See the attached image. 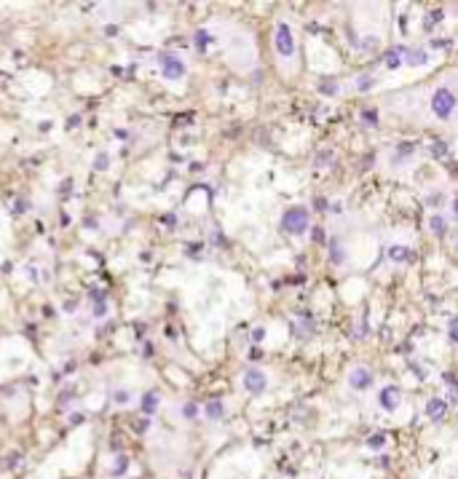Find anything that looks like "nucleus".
Returning a JSON list of instances; mask_svg holds the SVG:
<instances>
[{
	"label": "nucleus",
	"mask_w": 458,
	"mask_h": 479,
	"mask_svg": "<svg viewBox=\"0 0 458 479\" xmlns=\"http://www.w3.org/2000/svg\"><path fill=\"white\" fill-rule=\"evenodd\" d=\"M282 228L287 233H292V236L306 233V228H308V209H306V206H292V209H287L284 217H282Z\"/></svg>",
	"instance_id": "1"
},
{
	"label": "nucleus",
	"mask_w": 458,
	"mask_h": 479,
	"mask_svg": "<svg viewBox=\"0 0 458 479\" xmlns=\"http://www.w3.org/2000/svg\"><path fill=\"white\" fill-rule=\"evenodd\" d=\"M274 43H276L279 56H284V59H289V56L295 54V37H292V30H289V24H287V22H279Z\"/></svg>",
	"instance_id": "2"
},
{
	"label": "nucleus",
	"mask_w": 458,
	"mask_h": 479,
	"mask_svg": "<svg viewBox=\"0 0 458 479\" xmlns=\"http://www.w3.org/2000/svg\"><path fill=\"white\" fill-rule=\"evenodd\" d=\"M453 107H455V97H453V91H450V89H437V91H434V97H432V110H434V115H439V118H450Z\"/></svg>",
	"instance_id": "3"
},
{
	"label": "nucleus",
	"mask_w": 458,
	"mask_h": 479,
	"mask_svg": "<svg viewBox=\"0 0 458 479\" xmlns=\"http://www.w3.org/2000/svg\"><path fill=\"white\" fill-rule=\"evenodd\" d=\"M161 72H164V78H169V81H180L185 75V62L177 54H164L161 56Z\"/></svg>",
	"instance_id": "4"
},
{
	"label": "nucleus",
	"mask_w": 458,
	"mask_h": 479,
	"mask_svg": "<svg viewBox=\"0 0 458 479\" xmlns=\"http://www.w3.org/2000/svg\"><path fill=\"white\" fill-rule=\"evenodd\" d=\"M268 386V378H265V372L263 370H257V367H249L244 372V388L249 393H263Z\"/></svg>",
	"instance_id": "5"
},
{
	"label": "nucleus",
	"mask_w": 458,
	"mask_h": 479,
	"mask_svg": "<svg viewBox=\"0 0 458 479\" xmlns=\"http://www.w3.org/2000/svg\"><path fill=\"white\" fill-rule=\"evenodd\" d=\"M349 383H351V388L364 391V388L372 386V372H370L367 367H354L351 375H349Z\"/></svg>",
	"instance_id": "6"
},
{
	"label": "nucleus",
	"mask_w": 458,
	"mask_h": 479,
	"mask_svg": "<svg viewBox=\"0 0 458 479\" xmlns=\"http://www.w3.org/2000/svg\"><path fill=\"white\" fill-rule=\"evenodd\" d=\"M378 402H380V407L386 410V412H394V410L399 407V388H397V386H386V388H380Z\"/></svg>",
	"instance_id": "7"
},
{
	"label": "nucleus",
	"mask_w": 458,
	"mask_h": 479,
	"mask_svg": "<svg viewBox=\"0 0 458 479\" xmlns=\"http://www.w3.org/2000/svg\"><path fill=\"white\" fill-rule=\"evenodd\" d=\"M445 410H447L445 399H429L426 402V415L432 418V420H439V418L445 415Z\"/></svg>",
	"instance_id": "8"
},
{
	"label": "nucleus",
	"mask_w": 458,
	"mask_h": 479,
	"mask_svg": "<svg viewBox=\"0 0 458 479\" xmlns=\"http://www.w3.org/2000/svg\"><path fill=\"white\" fill-rule=\"evenodd\" d=\"M429 228H432L434 236H445V230H447V222L445 217H439V214H434L432 220H429Z\"/></svg>",
	"instance_id": "9"
},
{
	"label": "nucleus",
	"mask_w": 458,
	"mask_h": 479,
	"mask_svg": "<svg viewBox=\"0 0 458 479\" xmlns=\"http://www.w3.org/2000/svg\"><path fill=\"white\" fill-rule=\"evenodd\" d=\"M426 62H429L426 51H421V49H413V51H407V64H426Z\"/></svg>",
	"instance_id": "10"
},
{
	"label": "nucleus",
	"mask_w": 458,
	"mask_h": 479,
	"mask_svg": "<svg viewBox=\"0 0 458 479\" xmlns=\"http://www.w3.org/2000/svg\"><path fill=\"white\" fill-rule=\"evenodd\" d=\"M389 257H391V260H397V262H405V260L410 257V252H407V247H391Z\"/></svg>",
	"instance_id": "11"
},
{
	"label": "nucleus",
	"mask_w": 458,
	"mask_h": 479,
	"mask_svg": "<svg viewBox=\"0 0 458 479\" xmlns=\"http://www.w3.org/2000/svg\"><path fill=\"white\" fill-rule=\"evenodd\" d=\"M402 51H405V49H397V51L389 54V59H386V67H389V70H394V67H399V64H402V59H399Z\"/></svg>",
	"instance_id": "12"
},
{
	"label": "nucleus",
	"mask_w": 458,
	"mask_h": 479,
	"mask_svg": "<svg viewBox=\"0 0 458 479\" xmlns=\"http://www.w3.org/2000/svg\"><path fill=\"white\" fill-rule=\"evenodd\" d=\"M383 445H386V436H383V434H372V436L367 439V447H370V450H380Z\"/></svg>",
	"instance_id": "13"
},
{
	"label": "nucleus",
	"mask_w": 458,
	"mask_h": 479,
	"mask_svg": "<svg viewBox=\"0 0 458 479\" xmlns=\"http://www.w3.org/2000/svg\"><path fill=\"white\" fill-rule=\"evenodd\" d=\"M447 335H450V340L458 343V316L450 318V327H447Z\"/></svg>",
	"instance_id": "14"
},
{
	"label": "nucleus",
	"mask_w": 458,
	"mask_h": 479,
	"mask_svg": "<svg viewBox=\"0 0 458 479\" xmlns=\"http://www.w3.org/2000/svg\"><path fill=\"white\" fill-rule=\"evenodd\" d=\"M362 118H364V124H367V126H378V112L364 110V112H362Z\"/></svg>",
	"instance_id": "15"
},
{
	"label": "nucleus",
	"mask_w": 458,
	"mask_h": 479,
	"mask_svg": "<svg viewBox=\"0 0 458 479\" xmlns=\"http://www.w3.org/2000/svg\"><path fill=\"white\" fill-rule=\"evenodd\" d=\"M94 166H97V172H105V169L110 166V155L99 153V155H97V164H94Z\"/></svg>",
	"instance_id": "16"
},
{
	"label": "nucleus",
	"mask_w": 458,
	"mask_h": 479,
	"mask_svg": "<svg viewBox=\"0 0 458 479\" xmlns=\"http://www.w3.org/2000/svg\"><path fill=\"white\" fill-rule=\"evenodd\" d=\"M207 43H209V32H207V30H199V32H196V46H199V49H204Z\"/></svg>",
	"instance_id": "17"
},
{
	"label": "nucleus",
	"mask_w": 458,
	"mask_h": 479,
	"mask_svg": "<svg viewBox=\"0 0 458 479\" xmlns=\"http://www.w3.org/2000/svg\"><path fill=\"white\" fill-rule=\"evenodd\" d=\"M330 257H332V262H343V252H340V247H338V241H332V252H330Z\"/></svg>",
	"instance_id": "18"
},
{
	"label": "nucleus",
	"mask_w": 458,
	"mask_h": 479,
	"mask_svg": "<svg viewBox=\"0 0 458 479\" xmlns=\"http://www.w3.org/2000/svg\"><path fill=\"white\" fill-rule=\"evenodd\" d=\"M372 83H375V78H370V75H364V78L357 83V89L359 91H367V89H372Z\"/></svg>",
	"instance_id": "19"
},
{
	"label": "nucleus",
	"mask_w": 458,
	"mask_h": 479,
	"mask_svg": "<svg viewBox=\"0 0 458 479\" xmlns=\"http://www.w3.org/2000/svg\"><path fill=\"white\" fill-rule=\"evenodd\" d=\"M156 405H158V396L156 393H147L145 396V410H156Z\"/></svg>",
	"instance_id": "20"
},
{
	"label": "nucleus",
	"mask_w": 458,
	"mask_h": 479,
	"mask_svg": "<svg viewBox=\"0 0 458 479\" xmlns=\"http://www.w3.org/2000/svg\"><path fill=\"white\" fill-rule=\"evenodd\" d=\"M129 399H132V391H118V393H116V402H118V405H126Z\"/></svg>",
	"instance_id": "21"
},
{
	"label": "nucleus",
	"mask_w": 458,
	"mask_h": 479,
	"mask_svg": "<svg viewBox=\"0 0 458 479\" xmlns=\"http://www.w3.org/2000/svg\"><path fill=\"white\" fill-rule=\"evenodd\" d=\"M432 153H434V155H445V153H447V145H445V142H437V145L432 147Z\"/></svg>",
	"instance_id": "22"
},
{
	"label": "nucleus",
	"mask_w": 458,
	"mask_h": 479,
	"mask_svg": "<svg viewBox=\"0 0 458 479\" xmlns=\"http://www.w3.org/2000/svg\"><path fill=\"white\" fill-rule=\"evenodd\" d=\"M322 91L324 94H335V91H338V86H335V83H322Z\"/></svg>",
	"instance_id": "23"
},
{
	"label": "nucleus",
	"mask_w": 458,
	"mask_h": 479,
	"mask_svg": "<svg viewBox=\"0 0 458 479\" xmlns=\"http://www.w3.org/2000/svg\"><path fill=\"white\" fill-rule=\"evenodd\" d=\"M252 337H255V340H263V337H265V330H263V327H257V330L252 332Z\"/></svg>",
	"instance_id": "24"
},
{
	"label": "nucleus",
	"mask_w": 458,
	"mask_h": 479,
	"mask_svg": "<svg viewBox=\"0 0 458 479\" xmlns=\"http://www.w3.org/2000/svg\"><path fill=\"white\" fill-rule=\"evenodd\" d=\"M220 412H222V407H220V405H214V402H212V405H209V415H220Z\"/></svg>",
	"instance_id": "25"
},
{
	"label": "nucleus",
	"mask_w": 458,
	"mask_h": 479,
	"mask_svg": "<svg viewBox=\"0 0 458 479\" xmlns=\"http://www.w3.org/2000/svg\"><path fill=\"white\" fill-rule=\"evenodd\" d=\"M330 158H332V153H322V155H319V166H327L324 161H330Z\"/></svg>",
	"instance_id": "26"
},
{
	"label": "nucleus",
	"mask_w": 458,
	"mask_h": 479,
	"mask_svg": "<svg viewBox=\"0 0 458 479\" xmlns=\"http://www.w3.org/2000/svg\"><path fill=\"white\" fill-rule=\"evenodd\" d=\"M453 212H455V217H458V195H455V201H453Z\"/></svg>",
	"instance_id": "27"
}]
</instances>
